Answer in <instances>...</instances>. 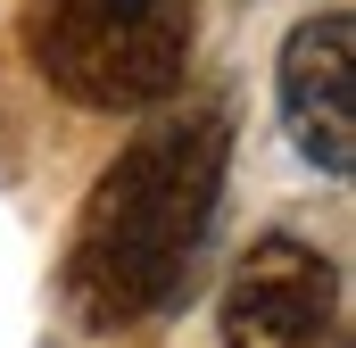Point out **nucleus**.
Segmentation results:
<instances>
[{
	"label": "nucleus",
	"mask_w": 356,
	"mask_h": 348,
	"mask_svg": "<svg viewBox=\"0 0 356 348\" xmlns=\"http://www.w3.org/2000/svg\"><path fill=\"white\" fill-rule=\"evenodd\" d=\"M224 158H232V125L216 100H191L175 116L141 125L108 158L67 241V299L83 332H124L191 282L199 232L224 191Z\"/></svg>",
	"instance_id": "nucleus-1"
},
{
	"label": "nucleus",
	"mask_w": 356,
	"mask_h": 348,
	"mask_svg": "<svg viewBox=\"0 0 356 348\" xmlns=\"http://www.w3.org/2000/svg\"><path fill=\"white\" fill-rule=\"evenodd\" d=\"M199 0H25L17 42L75 108H158L191 67Z\"/></svg>",
	"instance_id": "nucleus-2"
},
{
	"label": "nucleus",
	"mask_w": 356,
	"mask_h": 348,
	"mask_svg": "<svg viewBox=\"0 0 356 348\" xmlns=\"http://www.w3.org/2000/svg\"><path fill=\"white\" fill-rule=\"evenodd\" d=\"M332 258L307 249V241H257L232 290H224V324H216V348H315L332 332Z\"/></svg>",
	"instance_id": "nucleus-3"
},
{
	"label": "nucleus",
	"mask_w": 356,
	"mask_h": 348,
	"mask_svg": "<svg viewBox=\"0 0 356 348\" xmlns=\"http://www.w3.org/2000/svg\"><path fill=\"white\" fill-rule=\"evenodd\" d=\"M282 116L298 133V150L323 174L356 166V25L348 8H323L290 33L282 50Z\"/></svg>",
	"instance_id": "nucleus-4"
}]
</instances>
